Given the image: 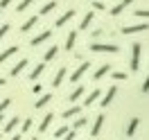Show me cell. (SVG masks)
Returning <instances> with one entry per match:
<instances>
[{"label": "cell", "instance_id": "obj_1", "mask_svg": "<svg viewBox=\"0 0 149 140\" xmlns=\"http://www.w3.org/2000/svg\"><path fill=\"white\" fill-rule=\"evenodd\" d=\"M91 50H93V52H109V54H118V52H120V47L113 45V43H93Z\"/></svg>", "mask_w": 149, "mask_h": 140}, {"label": "cell", "instance_id": "obj_2", "mask_svg": "<svg viewBox=\"0 0 149 140\" xmlns=\"http://www.w3.org/2000/svg\"><path fill=\"white\" fill-rule=\"evenodd\" d=\"M131 70L133 72L140 70V43H133V47H131Z\"/></svg>", "mask_w": 149, "mask_h": 140}, {"label": "cell", "instance_id": "obj_3", "mask_svg": "<svg viewBox=\"0 0 149 140\" xmlns=\"http://www.w3.org/2000/svg\"><path fill=\"white\" fill-rule=\"evenodd\" d=\"M88 70H91V61H84V63H81V65H79V68H77V70L72 72L70 81H79V79H81V77L86 75V72H88Z\"/></svg>", "mask_w": 149, "mask_h": 140}, {"label": "cell", "instance_id": "obj_4", "mask_svg": "<svg viewBox=\"0 0 149 140\" xmlns=\"http://www.w3.org/2000/svg\"><path fill=\"white\" fill-rule=\"evenodd\" d=\"M47 38H52V29H45V32H41L38 36H34L29 43H32V47H36V45H41L43 41H47Z\"/></svg>", "mask_w": 149, "mask_h": 140}, {"label": "cell", "instance_id": "obj_5", "mask_svg": "<svg viewBox=\"0 0 149 140\" xmlns=\"http://www.w3.org/2000/svg\"><path fill=\"white\" fill-rule=\"evenodd\" d=\"M72 18H74V9H68V11H65V14H61V16L56 18L54 27H63L65 23H68V20H72Z\"/></svg>", "mask_w": 149, "mask_h": 140}, {"label": "cell", "instance_id": "obj_6", "mask_svg": "<svg viewBox=\"0 0 149 140\" xmlns=\"http://www.w3.org/2000/svg\"><path fill=\"white\" fill-rule=\"evenodd\" d=\"M149 29V23H140V25H129V27H122V34H136V32H145Z\"/></svg>", "mask_w": 149, "mask_h": 140}, {"label": "cell", "instance_id": "obj_7", "mask_svg": "<svg viewBox=\"0 0 149 140\" xmlns=\"http://www.w3.org/2000/svg\"><path fill=\"white\" fill-rule=\"evenodd\" d=\"M52 120H54V115H52V113H45L43 120H41V124H38V131H41V133L47 131V129H50V124H52Z\"/></svg>", "mask_w": 149, "mask_h": 140}, {"label": "cell", "instance_id": "obj_8", "mask_svg": "<svg viewBox=\"0 0 149 140\" xmlns=\"http://www.w3.org/2000/svg\"><path fill=\"white\" fill-rule=\"evenodd\" d=\"M102 124H104V113H100L97 118H95V124H93V131H91V136H100V131H102Z\"/></svg>", "mask_w": 149, "mask_h": 140}, {"label": "cell", "instance_id": "obj_9", "mask_svg": "<svg viewBox=\"0 0 149 140\" xmlns=\"http://www.w3.org/2000/svg\"><path fill=\"white\" fill-rule=\"evenodd\" d=\"M16 52H18V45L14 43V45H11V47H7L5 52H0V63H5V61H7L9 56H14V54H16Z\"/></svg>", "mask_w": 149, "mask_h": 140}, {"label": "cell", "instance_id": "obj_10", "mask_svg": "<svg viewBox=\"0 0 149 140\" xmlns=\"http://www.w3.org/2000/svg\"><path fill=\"white\" fill-rule=\"evenodd\" d=\"M25 68H27V59H20L18 63H16V65H14V68H11V77H18L20 72L25 70Z\"/></svg>", "mask_w": 149, "mask_h": 140}, {"label": "cell", "instance_id": "obj_11", "mask_svg": "<svg viewBox=\"0 0 149 140\" xmlns=\"http://www.w3.org/2000/svg\"><path fill=\"white\" fill-rule=\"evenodd\" d=\"M109 72H111V65H109V63H104L102 68H97V70H95L93 79H97V81H100V79H104V75H109Z\"/></svg>", "mask_w": 149, "mask_h": 140}, {"label": "cell", "instance_id": "obj_12", "mask_svg": "<svg viewBox=\"0 0 149 140\" xmlns=\"http://www.w3.org/2000/svg\"><path fill=\"white\" fill-rule=\"evenodd\" d=\"M131 2H133V0H122V2H118V5L111 9V14H113V16H120L122 11L127 9V5H131Z\"/></svg>", "mask_w": 149, "mask_h": 140}, {"label": "cell", "instance_id": "obj_13", "mask_svg": "<svg viewBox=\"0 0 149 140\" xmlns=\"http://www.w3.org/2000/svg\"><path fill=\"white\" fill-rule=\"evenodd\" d=\"M56 9V0H47L45 5L41 7V11H38V16H45V14H50V11Z\"/></svg>", "mask_w": 149, "mask_h": 140}, {"label": "cell", "instance_id": "obj_14", "mask_svg": "<svg viewBox=\"0 0 149 140\" xmlns=\"http://www.w3.org/2000/svg\"><path fill=\"white\" fill-rule=\"evenodd\" d=\"M77 113H81V109H79V106H70L68 111L61 113V118H63V120H72V118H77Z\"/></svg>", "mask_w": 149, "mask_h": 140}, {"label": "cell", "instance_id": "obj_15", "mask_svg": "<svg viewBox=\"0 0 149 140\" xmlns=\"http://www.w3.org/2000/svg\"><path fill=\"white\" fill-rule=\"evenodd\" d=\"M115 95H118V88H115V86H111V88H109V93L104 95V100H102V106H109V104L113 102V97H115Z\"/></svg>", "mask_w": 149, "mask_h": 140}, {"label": "cell", "instance_id": "obj_16", "mask_svg": "<svg viewBox=\"0 0 149 140\" xmlns=\"http://www.w3.org/2000/svg\"><path fill=\"white\" fill-rule=\"evenodd\" d=\"M36 23H38V16H32V18H27L23 25H20V32H29V29L36 25Z\"/></svg>", "mask_w": 149, "mask_h": 140}, {"label": "cell", "instance_id": "obj_17", "mask_svg": "<svg viewBox=\"0 0 149 140\" xmlns=\"http://www.w3.org/2000/svg\"><path fill=\"white\" fill-rule=\"evenodd\" d=\"M43 70H45V65H43V63L34 65V68H32V72H29V79H32V81H34V79H38V77L43 75Z\"/></svg>", "mask_w": 149, "mask_h": 140}, {"label": "cell", "instance_id": "obj_18", "mask_svg": "<svg viewBox=\"0 0 149 140\" xmlns=\"http://www.w3.org/2000/svg\"><path fill=\"white\" fill-rule=\"evenodd\" d=\"M84 93H86V88H84V86H77L72 93L68 95V100H70V102H77V100H79V97H81Z\"/></svg>", "mask_w": 149, "mask_h": 140}, {"label": "cell", "instance_id": "obj_19", "mask_svg": "<svg viewBox=\"0 0 149 140\" xmlns=\"http://www.w3.org/2000/svg\"><path fill=\"white\" fill-rule=\"evenodd\" d=\"M93 18H95V14H93V11H88V14L84 16V20L79 23V29H88V27H91V23H93Z\"/></svg>", "mask_w": 149, "mask_h": 140}, {"label": "cell", "instance_id": "obj_20", "mask_svg": "<svg viewBox=\"0 0 149 140\" xmlns=\"http://www.w3.org/2000/svg\"><path fill=\"white\" fill-rule=\"evenodd\" d=\"M100 95H102V91H100V88H95L93 93H91V95H88V97H86L84 106H91V104H95V102H97V97H100Z\"/></svg>", "mask_w": 149, "mask_h": 140}, {"label": "cell", "instance_id": "obj_21", "mask_svg": "<svg viewBox=\"0 0 149 140\" xmlns=\"http://www.w3.org/2000/svg\"><path fill=\"white\" fill-rule=\"evenodd\" d=\"M63 77H65V68H59V70H56V75H54L52 86H54V88H59V86H61V81H63Z\"/></svg>", "mask_w": 149, "mask_h": 140}, {"label": "cell", "instance_id": "obj_22", "mask_svg": "<svg viewBox=\"0 0 149 140\" xmlns=\"http://www.w3.org/2000/svg\"><path fill=\"white\" fill-rule=\"evenodd\" d=\"M74 41H77V32H70V34H68V38H65V50H68V52L74 47Z\"/></svg>", "mask_w": 149, "mask_h": 140}, {"label": "cell", "instance_id": "obj_23", "mask_svg": "<svg viewBox=\"0 0 149 140\" xmlns=\"http://www.w3.org/2000/svg\"><path fill=\"white\" fill-rule=\"evenodd\" d=\"M18 124H20V118H18V115H14V118H11V120L5 124V131H14Z\"/></svg>", "mask_w": 149, "mask_h": 140}, {"label": "cell", "instance_id": "obj_24", "mask_svg": "<svg viewBox=\"0 0 149 140\" xmlns=\"http://www.w3.org/2000/svg\"><path fill=\"white\" fill-rule=\"evenodd\" d=\"M56 52H59V47H56V45H50V50L43 54V61H52V59L56 56Z\"/></svg>", "mask_w": 149, "mask_h": 140}, {"label": "cell", "instance_id": "obj_25", "mask_svg": "<svg viewBox=\"0 0 149 140\" xmlns=\"http://www.w3.org/2000/svg\"><path fill=\"white\" fill-rule=\"evenodd\" d=\"M138 124H140V120H138V118H133V120L129 122V129H127V136H133V133L138 131Z\"/></svg>", "mask_w": 149, "mask_h": 140}, {"label": "cell", "instance_id": "obj_26", "mask_svg": "<svg viewBox=\"0 0 149 140\" xmlns=\"http://www.w3.org/2000/svg\"><path fill=\"white\" fill-rule=\"evenodd\" d=\"M50 102H52V95L47 93V95H43V97H41V100H38L34 106H36V109H43V106H45V104H50Z\"/></svg>", "mask_w": 149, "mask_h": 140}, {"label": "cell", "instance_id": "obj_27", "mask_svg": "<svg viewBox=\"0 0 149 140\" xmlns=\"http://www.w3.org/2000/svg\"><path fill=\"white\" fill-rule=\"evenodd\" d=\"M34 2H36V0H23V2H20L18 7H16V11H25V9H27V7H32Z\"/></svg>", "mask_w": 149, "mask_h": 140}, {"label": "cell", "instance_id": "obj_28", "mask_svg": "<svg viewBox=\"0 0 149 140\" xmlns=\"http://www.w3.org/2000/svg\"><path fill=\"white\" fill-rule=\"evenodd\" d=\"M29 129H32V118H27V120H23V124H20V133H27Z\"/></svg>", "mask_w": 149, "mask_h": 140}, {"label": "cell", "instance_id": "obj_29", "mask_svg": "<svg viewBox=\"0 0 149 140\" xmlns=\"http://www.w3.org/2000/svg\"><path fill=\"white\" fill-rule=\"evenodd\" d=\"M86 124H88V120H86V118H77V120H74V129H84Z\"/></svg>", "mask_w": 149, "mask_h": 140}, {"label": "cell", "instance_id": "obj_30", "mask_svg": "<svg viewBox=\"0 0 149 140\" xmlns=\"http://www.w3.org/2000/svg\"><path fill=\"white\" fill-rule=\"evenodd\" d=\"M68 131H70V129H68V127H59V129L54 131V136H56V138H63V136H65V133H68Z\"/></svg>", "mask_w": 149, "mask_h": 140}, {"label": "cell", "instance_id": "obj_31", "mask_svg": "<svg viewBox=\"0 0 149 140\" xmlns=\"http://www.w3.org/2000/svg\"><path fill=\"white\" fill-rule=\"evenodd\" d=\"M133 14H136L138 18H149V9H136Z\"/></svg>", "mask_w": 149, "mask_h": 140}, {"label": "cell", "instance_id": "obj_32", "mask_svg": "<svg viewBox=\"0 0 149 140\" xmlns=\"http://www.w3.org/2000/svg\"><path fill=\"white\" fill-rule=\"evenodd\" d=\"M113 79H115V81H122V79H127V77H129V75H127V72H113Z\"/></svg>", "mask_w": 149, "mask_h": 140}, {"label": "cell", "instance_id": "obj_33", "mask_svg": "<svg viewBox=\"0 0 149 140\" xmlns=\"http://www.w3.org/2000/svg\"><path fill=\"white\" fill-rule=\"evenodd\" d=\"M11 104V100L9 97H7V100H2V102H0V115H2V111H5V109H7V106H9Z\"/></svg>", "mask_w": 149, "mask_h": 140}, {"label": "cell", "instance_id": "obj_34", "mask_svg": "<svg viewBox=\"0 0 149 140\" xmlns=\"http://www.w3.org/2000/svg\"><path fill=\"white\" fill-rule=\"evenodd\" d=\"M74 136H77L74 131H68V133H65L63 138H59V140H74Z\"/></svg>", "mask_w": 149, "mask_h": 140}, {"label": "cell", "instance_id": "obj_35", "mask_svg": "<svg viewBox=\"0 0 149 140\" xmlns=\"http://www.w3.org/2000/svg\"><path fill=\"white\" fill-rule=\"evenodd\" d=\"M7 32H9V25H2V27H0V41L5 38V34H7Z\"/></svg>", "mask_w": 149, "mask_h": 140}, {"label": "cell", "instance_id": "obj_36", "mask_svg": "<svg viewBox=\"0 0 149 140\" xmlns=\"http://www.w3.org/2000/svg\"><path fill=\"white\" fill-rule=\"evenodd\" d=\"M93 7H95L97 11H102L104 7H106V5H104V2H100V0H95V2H93Z\"/></svg>", "mask_w": 149, "mask_h": 140}, {"label": "cell", "instance_id": "obj_37", "mask_svg": "<svg viewBox=\"0 0 149 140\" xmlns=\"http://www.w3.org/2000/svg\"><path fill=\"white\" fill-rule=\"evenodd\" d=\"M14 0H0V9H5V7H9Z\"/></svg>", "mask_w": 149, "mask_h": 140}, {"label": "cell", "instance_id": "obj_38", "mask_svg": "<svg viewBox=\"0 0 149 140\" xmlns=\"http://www.w3.org/2000/svg\"><path fill=\"white\" fill-rule=\"evenodd\" d=\"M142 93H149V77L145 79V84H142Z\"/></svg>", "mask_w": 149, "mask_h": 140}, {"label": "cell", "instance_id": "obj_39", "mask_svg": "<svg viewBox=\"0 0 149 140\" xmlns=\"http://www.w3.org/2000/svg\"><path fill=\"white\" fill-rule=\"evenodd\" d=\"M11 140H20V133H16V136H14V138H11Z\"/></svg>", "mask_w": 149, "mask_h": 140}, {"label": "cell", "instance_id": "obj_40", "mask_svg": "<svg viewBox=\"0 0 149 140\" xmlns=\"http://www.w3.org/2000/svg\"><path fill=\"white\" fill-rule=\"evenodd\" d=\"M5 84H7V81H5V79H2V77H0V86H5Z\"/></svg>", "mask_w": 149, "mask_h": 140}, {"label": "cell", "instance_id": "obj_41", "mask_svg": "<svg viewBox=\"0 0 149 140\" xmlns=\"http://www.w3.org/2000/svg\"><path fill=\"white\" fill-rule=\"evenodd\" d=\"M2 122H5V120H2V115H0V124H2Z\"/></svg>", "mask_w": 149, "mask_h": 140}, {"label": "cell", "instance_id": "obj_42", "mask_svg": "<svg viewBox=\"0 0 149 140\" xmlns=\"http://www.w3.org/2000/svg\"><path fill=\"white\" fill-rule=\"evenodd\" d=\"M0 138H2V133H0Z\"/></svg>", "mask_w": 149, "mask_h": 140}, {"label": "cell", "instance_id": "obj_43", "mask_svg": "<svg viewBox=\"0 0 149 140\" xmlns=\"http://www.w3.org/2000/svg\"><path fill=\"white\" fill-rule=\"evenodd\" d=\"M32 140H36V138H32Z\"/></svg>", "mask_w": 149, "mask_h": 140}]
</instances>
